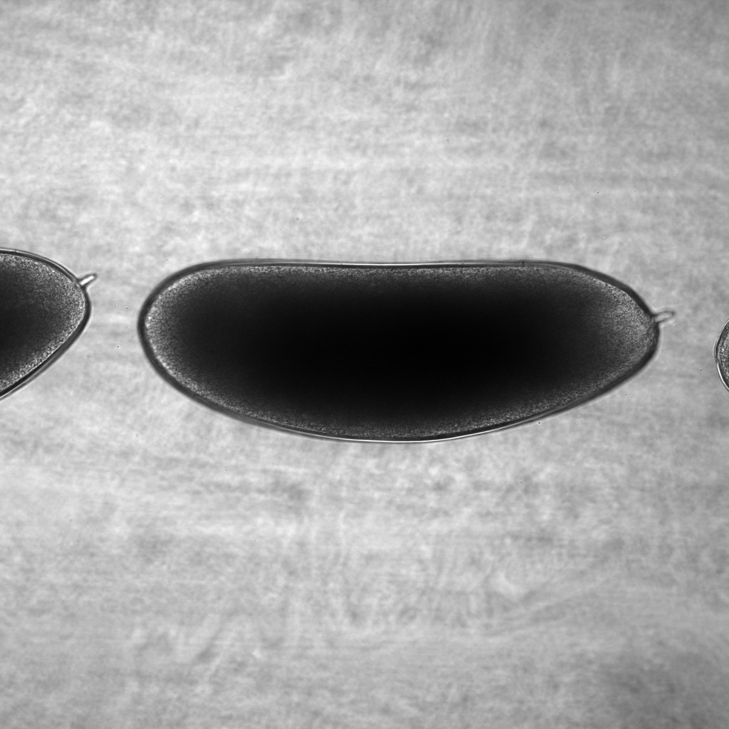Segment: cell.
Instances as JSON below:
<instances>
[{
    "label": "cell",
    "instance_id": "6da1fadb",
    "mask_svg": "<svg viewBox=\"0 0 729 729\" xmlns=\"http://www.w3.org/2000/svg\"><path fill=\"white\" fill-rule=\"evenodd\" d=\"M1 397L58 359L90 315L86 290L60 266L28 253H0Z\"/></svg>",
    "mask_w": 729,
    "mask_h": 729
}]
</instances>
